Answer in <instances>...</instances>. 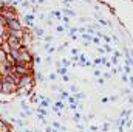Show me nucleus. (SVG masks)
<instances>
[{"mask_svg":"<svg viewBox=\"0 0 133 132\" xmlns=\"http://www.w3.org/2000/svg\"><path fill=\"white\" fill-rule=\"evenodd\" d=\"M6 25H8V28H9L11 31H22V25H20V22L17 20V17H14V19H9Z\"/></svg>","mask_w":133,"mask_h":132,"instance_id":"2","label":"nucleus"},{"mask_svg":"<svg viewBox=\"0 0 133 132\" xmlns=\"http://www.w3.org/2000/svg\"><path fill=\"white\" fill-rule=\"evenodd\" d=\"M31 86H33V76H31L30 73L20 76V79H19V82H17V87H19V89H22V87H31Z\"/></svg>","mask_w":133,"mask_h":132,"instance_id":"1","label":"nucleus"},{"mask_svg":"<svg viewBox=\"0 0 133 132\" xmlns=\"http://www.w3.org/2000/svg\"><path fill=\"white\" fill-rule=\"evenodd\" d=\"M17 89L16 84H9V82H3V89H2V93H12L14 90Z\"/></svg>","mask_w":133,"mask_h":132,"instance_id":"3","label":"nucleus"},{"mask_svg":"<svg viewBox=\"0 0 133 132\" xmlns=\"http://www.w3.org/2000/svg\"><path fill=\"white\" fill-rule=\"evenodd\" d=\"M6 56H8L6 51H5V50L2 48V45H0V65H2L3 62H6Z\"/></svg>","mask_w":133,"mask_h":132,"instance_id":"4","label":"nucleus"},{"mask_svg":"<svg viewBox=\"0 0 133 132\" xmlns=\"http://www.w3.org/2000/svg\"><path fill=\"white\" fill-rule=\"evenodd\" d=\"M59 73H61V75L64 76V75H65V73H66V70H65V68H61V70H59Z\"/></svg>","mask_w":133,"mask_h":132,"instance_id":"6","label":"nucleus"},{"mask_svg":"<svg viewBox=\"0 0 133 132\" xmlns=\"http://www.w3.org/2000/svg\"><path fill=\"white\" fill-rule=\"evenodd\" d=\"M36 34H37V36H42V34H43V30H36Z\"/></svg>","mask_w":133,"mask_h":132,"instance_id":"5","label":"nucleus"}]
</instances>
